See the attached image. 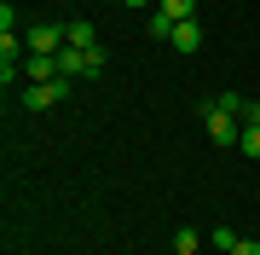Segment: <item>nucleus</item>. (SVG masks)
<instances>
[{"label":"nucleus","instance_id":"obj_13","mask_svg":"<svg viewBox=\"0 0 260 255\" xmlns=\"http://www.w3.org/2000/svg\"><path fill=\"white\" fill-rule=\"evenodd\" d=\"M243 128H260V104H254V99L243 104Z\"/></svg>","mask_w":260,"mask_h":255},{"label":"nucleus","instance_id":"obj_10","mask_svg":"<svg viewBox=\"0 0 260 255\" xmlns=\"http://www.w3.org/2000/svg\"><path fill=\"white\" fill-rule=\"evenodd\" d=\"M174 249H179V255H203V244H197V232H191V226H179V232H174Z\"/></svg>","mask_w":260,"mask_h":255},{"label":"nucleus","instance_id":"obj_2","mask_svg":"<svg viewBox=\"0 0 260 255\" xmlns=\"http://www.w3.org/2000/svg\"><path fill=\"white\" fill-rule=\"evenodd\" d=\"M99 70H104V47H93V52H81V47H64V52H58V76H64V81L99 76Z\"/></svg>","mask_w":260,"mask_h":255},{"label":"nucleus","instance_id":"obj_11","mask_svg":"<svg viewBox=\"0 0 260 255\" xmlns=\"http://www.w3.org/2000/svg\"><path fill=\"white\" fill-rule=\"evenodd\" d=\"M237 145H243V157H260V128H243Z\"/></svg>","mask_w":260,"mask_h":255},{"label":"nucleus","instance_id":"obj_1","mask_svg":"<svg viewBox=\"0 0 260 255\" xmlns=\"http://www.w3.org/2000/svg\"><path fill=\"white\" fill-rule=\"evenodd\" d=\"M197 116H203V128H208V139H214V145H237V139H243V122H237L232 110H220L214 99L197 104Z\"/></svg>","mask_w":260,"mask_h":255},{"label":"nucleus","instance_id":"obj_3","mask_svg":"<svg viewBox=\"0 0 260 255\" xmlns=\"http://www.w3.org/2000/svg\"><path fill=\"white\" fill-rule=\"evenodd\" d=\"M70 99V81L58 76V81H29L23 87V110H47V104H64Z\"/></svg>","mask_w":260,"mask_h":255},{"label":"nucleus","instance_id":"obj_7","mask_svg":"<svg viewBox=\"0 0 260 255\" xmlns=\"http://www.w3.org/2000/svg\"><path fill=\"white\" fill-rule=\"evenodd\" d=\"M174 47H179V52H197V47H203V29H197V18H185V23L174 29Z\"/></svg>","mask_w":260,"mask_h":255},{"label":"nucleus","instance_id":"obj_14","mask_svg":"<svg viewBox=\"0 0 260 255\" xmlns=\"http://www.w3.org/2000/svg\"><path fill=\"white\" fill-rule=\"evenodd\" d=\"M127 6H150V0H127Z\"/></svg>","mask_w":260,"mask_h":255},{"label":"nucleus","instance_id":"obj_5","mask_svg":"<svg viewBox=\"0 0 260 255\" xmlns=\"http://www.w3.org/2000/svg\"><path fill=\"white\" fill-rule=\"evenodd\" d=\"M64 47H81V52H93V47H99V29L87 23V18H75V23H64Z\"/></svg>","mask_w":260,"mask_h":255},{"label":"nucleus","instance_id":"obj_9","mask_svg":"<svg viewBox=\"0 0 260 255\" xmlns=\"http://www.w3.org/2000/svg\"><path fill=\"white\" fill-rule=\"evenodd\" d=\"M174 29H179V23H174V18H168V12H162V6H156V12H150V35H156V41H174Z\"/></svg>","mask_w":260,"mask_h":255},{"label":"nucleus","instance_id":"obj_12","mask_svg":"<svg viewBox=\"0 0 260 255\" xmlns=\"http://www.w3.org/2000/svg\"><path fill=\"white\" fill-rule=\"evenodd\" d=\"M225 255H260V238H237V244L225 249Z\"/></svg>","mask_w":260,"mask_h":255},{"label":"nucleus","instance_id":"obj_8","mask_svg":"<svg viewBox=\"0 0 260 255\" xmlns=\"http://www.w3.org/2000/svg\"><path fill=\"white\" fill-rule=\"evenodd\" d=\"M156 6L168 12L174 23H185V18H197V0H156Z\"/></svg>","mask_w":260,"mask_h":255},{"label":"nucleus","instance_id":"obj_6","mask_svg":"<svg viewBox=\"0 0 260 255\" xmlns=\"http://www.w3.org/2000/svg\"><path fill=\"white\" fill-rule=\"evenodd\" d=\"M23 76H29V81H58V58L29 52V58H23Z\"/></svg>","mask_w":260,"mask_h":255},{"label":"nucleus","instance_id":"obj_4","mask_svg":"<svg viewBox=\"0 0 260 255\" xmlns=\"http://www.w3.org/2000/svg\"><path fill=\"white\" fill-rule=\"evenodd\" d=\"M23 41H29V52H47V58H58V52H64V29H52V23H35Z\"/></svg>","mask_w":260,"mask_h":255}]
</instances>
